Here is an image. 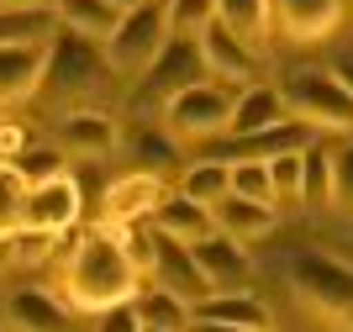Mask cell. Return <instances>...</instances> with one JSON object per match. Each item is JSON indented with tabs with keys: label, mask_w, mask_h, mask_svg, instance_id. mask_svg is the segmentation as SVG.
I'll use <instances>...</instances> for the list:
<instances>
[{
	"label": "cell",
	"mask_w": 353,
	"mask_h": 332,
	"mask_svg": "<svg viewBox=\"0 0 353 332\" xmlns=\"http://www.w3.org/2000/svg\"><path fill=\"white\" fill-rule=\"evenodd\" d=\"M27 148H32V137L21 121H0V164H16Z\"/></svg>",
	"instance_id": "836d02e7"
},
{
	"label": "cell",
	"mask_w": 353,
	"mask_h": 332,
	"mask_svg": "<svg viewBox=\"0 0 353 332\" xmlns=\"http://www.w3.org/2000/svg\"><path fill=\"white\" fill-rule=\"evenodd\" d=\"M21 206H27V179L11 164H0V243L21 232Z\"/></svg>",
	"instance_id": "f1b7e54d"
},
{
	"label": "cell",
	"mask_w": 353,
	"mask_h": 332,
	"mask_svg": "<svg viewBox=\"0 0 353 332\" xmlns=\"http://www.w3.org/2000/svg\"><path fill=\"white\" fill-rule=\"evenodd\" d=\"M179 195L211 211V206L227 195V164H221V159H195L190 169L179 174Z\"/></svg>",
	"instance_id": "484cf974"
},
{
	"label": "cell",
	"mask_w": 353,
	"mask_h": 332,
	"mask_svg": "<svg viewBox=\"0 0 353 332\" xmlns=\"http://www.w3.org/2000/svg\"><path fill=\"white\" fill-rule=\"evenodd\" d=\"M285 285L311 317H322L338 332H353V269L348 264H338L322 248H295L285 259Z\"/></svg>",
	"instance_id": "7a4b0ae2"
},
{
	"label": "cell",
	"mask_w": 353,
	"mask_h": 332,
	"mask_svg": "<svg viewBox=\"0 0 353 332\" xmlns=\"http://www.w3.org/2000/svg\"><path fill=\"white\" fill-rule=\"evenodd\" d=\"M11 169L21 174V179H27V190H32V185H48V179H59V174H63V153H59L53 143H32L27 153L11 164Z\"/></svg>",
	"instance_id": "4dcf8cb0"
},
{
	"label": "cell",
	"mask_w": 353,
	"mask_h": 332,
	"mask_svg": "<svg viewBox=\"0 0 353 332\" xmlns=\"http://www.w3.org/2000/svg\"><path fill=\"white\" fill-rule=\"evenodd\" d=\"M190 259H195V269H201V280L211 285V295H243V285L253 280L248 253H243L232 237H221V232L190 243Z\"/></svg>",
	"instance_id": "4fadbf2b"
},
{
	"label": "cell",
	"mask_w": 353,
	"mask_h": 332,
	"mask_svg": "<svg viewBox=\"0 0 353 332\" xmlns=\"http://www.w3.org/2000/svg\"><path fill=\"white\" fill-rule=\"evenodd\" d=\"M169 195V185L163 179H153V174H121L117 185L105 190V222L101 227H132V222H148L153 211H159V201Z\"/></svg>",
	"instance_id": "5bb4252c"
},
{
	"label": "cell",
	"mask_w": 353,
	"mask_h": 332,
	"mask_svg": "<svg viewBox=\"0 0 353 332\" xmlns=\"http://www.w3.org/2000/svg\"><path fill=\"white\" fill-rule=\"evenodd\" d=\"M0 332H74V311L63 306L59 290L27 285V290H16L11 301H6Z\"/></svg>",
	"instance_id": "7c38bea8"
},
{
	"label": "cell",
	"mask_w": 353,
	"mask_h": 332,
	"mask_svg": "<svg viewBox=\"0 0 353 332\" xmlns=\"http://www.w3.org/2000/svg\"><path fill=\"white\" fill-rule=\"evenodd\" d=\"M190 322H221V327H243V332H269V311L253 295H206L201 306H190Z\"/></svg>",
	"instance_id": "603a6c76"
},
{
	"label": "cell",
	"mask_w": 353,
	"mask_h": 332,
	"mask_svg": "<svg viewBox=\"0 0 353 332\" xmlns=\"http://www.w3.org/2000/svg\"><path fill=\"white\" fill-rule=\"evenodd\" d=\"M195 85H206V64H201L195 37H169V43L159 48V58L148 64L143 90L163 106V101H174L179 90H195Z\"/></svg>",
	"instance_id": "ba28073f"
},
{
	"label": "cell",
	"mask_w": 353,
	"mask_h": 332,
	"mask_svg": "<svg viewBox=\"0 0 353 332\" xmlns=\"http://www.w3.org/2000/svg\"><path fill=\"white\" fill-rule=\"evenodd\" d=\"M148 227L190 248V243H201V237H211V232H216V222H211L206 206H195V201H185L179 190H169V195L159 201V211L148 217Z\"/></svg>",
	"instance_id": "ac0fdd59"
},
{
	"label": "cell",
	"mask_w": 353,
	"mask_h": 332,
	"mask_svg": "<svg viewBox=\"0 0 353 332\" xmlns=\"http://www.w3.org/2000/svg\"><path fill=\"white\" fill-rule=\"evenodd\" d=\"M48 48H0V106H21L43 90Z\"/></svg>",
	"instance_id": "e0dca14e"
},
{
	"label": "cell",
	"mask_w": 353,
	"mask_h": 332,
	"mask_svg": "<svg viewBox=\"0 0 353 332\" xmlns=\"http://www.w3.org/2000/svg\"><path fill=\"white\" fill-rule=\"evenodd\" d=\"M332 74H338V85L353 95V58H338V69H332Z\"/></svg>",
	"instance_id": "d590c367"
},
{
	"label": "cell",
	"mask_w": 353,
	"mask_h": 332,
	"mask_svg": "<svg viewBox=\"0 0 353 332\" xmlns=\"http://www.w3.org/2000/svg\"><path fill=\"white\" fill-rule=\"evenodd\" d=\"M105 6H117V11L127 16V11H137V6H148V0H105Z\"/></svg>",
	"instance_id": "74e56055"
},
{
	"label": "cell",
	"mask_w": 353,
	"mask_h": 332,
	"mask_svg": "<svg viewBox=\"0 0 353 332\" xmlns=\"http://www.w3.org/2000/svg\"><path fill=\"white\" fill-rule=\"evenodd\" d=\"M185 332H243V327H221V322H190Z\"/></svg>",
	"instance_id": "8d00e7d4"
},
{
	"label": "cell",
	"mask_w": 353,
	"mask_h": 332,
	"mask_svg": "<svg viewBox=\"0 0 353 332\" xmlns=\"http://www.w3.org/2000/svg\"><path fill=\"white\" fill-rule=\"evenodd\" d=\"M290 116L280 106V90L274 85H253L237 95L232 106V121H227V137H253V132H269V127H285Z\"/></svg>",
	"instance_id": "44dd1931"
},
{
	"label": "cell",
	"mask_w": 353,
	"mask_h": 332,
	"mask_svg": "<svg viewBox=\"0 0 353 332\" xmlns=\"http://www.w3.org/2000/svg\"><path fill=\"white\" fill-rule=\"evenodd\" d=\"M280 90V106L295 127H306L311 137H353V95L338 85L332 69H295Z\"/></svg>",
	"instance_id": "3957f363"
},
{
	"label": "cell",
	"mask_w": 353,
	"mask_h": 332,
	"mask_svg": "<svg viewBox=\"0 0 353 332\" xmlns=\"http://www.w3.org/2000/svg\"><path fill=\"white\" fill-rule=\"evenodd\" d=\"M132 317H137V332H185L190 327V306H179L174 295L143 285L132 295Z\"/></svg>",
	"instance_id": "cb8c5ba5"
},
{
	"label": "cell",
	"mask_w": 353,
	"mask_h": 332,
	"mask_svg": "<svg viewBox=\"0 0 353 332\" xmlns=\"http://www.w3.org/2000/svg\"><path fill=\"white\" fill-rule=\"evenodd\" d=\"M59 37V11L53 6H11L0 11V48H48Z\"/></svg>",
	"instance_id": "ffe728a7"
},
{
	"label": "cell",
	"mask_w": 353,
	"mask_h": 332,
	"mask_svg": "<svg viewBox=\"0 0 353 332\" xmlns=\"http://www.w3.org/2000/svg\"><path fill=\"white\" fill-rule=\"evenodd\" d=\"M227 190L243 195V201H259V206H280L264 164H227Z\"/></svg>",
	"instance_id": "f546056e"
},
{
	"label": "cell",
	"mask_w": 353,
	"mask_h": 332,
	"mask_svg": "<svg viewBox=\"0 0 353 332\" xmlns=\"http://www.w3.org/2000/svg\"><path fill=\"white\" fill-rule=\"evenodd\" d=\"M143 290V275L121 259L117 232L111 227H85L74 259L63 264V306L69 311H85V317H101L111 306H127Z\"/></svg>",
	"instance_id": "6da1fadb"
},
{
	"label": "cell",
	"mask_w": 353,
	"mask_h": 332,
	"mask_svg": "<svg viewBox=\"0 0 353 332\" xmlns=\"http://www.w3.org/2000/svg\"><path fill=\"white\" fill-rule=\"evenodd\" d=\"M11 6H53V0H0V11H11Z\"/></svg>",
	"instance_id": "f35d334b"
},
{
	"label": "cell",
	"mask_w": 353,
	"mask_h": 332,
	"mask_svg": "<svg viewBox=\"0 0 353 332\" xmlns=\"http://www.w3.org/2000/svg\"><path fill=\"white\" fill-rule=\"evenodd\" d=\"M332 206L353 211V137L343 148H332Z\"/></svg>",
	"instance_id": "d6a6232c"
},
{
	"label": "cell",
	"mask_w": 353,
	"mask_h": 332,
	"mask_svg": "<svg viewBox=\"0 0 353 332\" xmlns=\"http://www.w3.org/2000/svg\"><path fill=\"white\" fill-rule=\"evenodd\" d=\"M101 332H137L132 301H127V306H111V311H101Z\"/></svg>",
	"instance_id": "e575fe53"
},
{
	"label": "cell",
	"mask_w": 353,
	"mask_h": 332,
	"mask_svg": "<svg viewBox=\"0 0 353 332\" xmlns=\"http://www.w3.org/2000/svg\"><path fill=\"white\" fill-rule=\"evenodd\" d=\"M295 201H306V206H332V148L322 143H311L301 148V195Z\"/></svg>",
	"instance_id": "d4e9b609"
},
{
	"label": "cell",
	"mask_w": 353,
	"mask_h": 332,
	"mask_svg": "<svg viewBox=\"0 0 353 332\" xmlns=\"http://www.w3.org/2000/svg\"><path fill=\"white\" fill-rule=\"evenodd\" d=\"M63 227H79V185H74L69 174L59 179H48V185H32L27 190V206H21V232H53Z\"/></svg>",
	"instance_id": "8fae6325"
},
{
	"label": "cell",
	"mask_w": 353,
	"mask_h": 332,
	"mask_svg": "<svg viewBox=\"0 0 353 332\" xmlns=\"http://www.w3.org/2000/svg\"><path fill=\"white\" fill-rule=\"evenodd\" d=\"M132 159H137L132 174H153V179H163V174H174L179 164H185V159H179V148L169 143L163 132H143V137L132 143ZM179 174H185V169H179Z\"/></svg>",
	"instance_id": "83f0119b"
},
{
	"label": "cell",
	"mask_w": 353,
	"mask_h": 332,
	"mask_svg": "<svg viewBox=\"0 0 353 332\" xmlns=\"http://www.w3.org/2000/svg\"><path fill=\"white\" fill-rule=\"evenodd\" d=\"M195 48H201V64H206V79H211V85L253 90L259 79H264V58L248 53V48L237 43L232 32H221L216 21H211V27L195 37Z\"/></svg>",
	"instance_id": "52a82bcc"
},
{
	"label": "cell",
	"mask_w": 353,
	"mask_h": 332,
	"mask_svg": "<svg viewBox=\"0 0 353 332\" xmlns=\"http://www.w3.org/2000/svg\"><path fill=\"white\" fill-rule=\"evenodd\" d=\"M169 43V27H163V6L148 0L137 11H127L117 21V32L101 43V58H105V74H121V79H143L148 64L159 58V48Z\"/></svg>",
	"instance_id": "5b68a950"
},
{
	"label": "cell",
	"mask_w": 353,
	"mask_h": 332,
	"mask_svg": "<svg viewBox=\"0 0 353 332\" xmlns=\"http://www.w3.org/2000/svg\"><path fill=\"white\" fill-rule=\"evenodd\" d=\"M105 79V58L95 43L74 37V32H59L48 43V69H43V90L53 101H63L74 111V101H90L95 85Z\"/></svg>",
	"instance_id": "8992f818"
},
{
	"label": "cell",
	"mask_w": 353,
	"mask_h": 332,
	"mask_svg": "<svg viewBox=\"0 0 353 332\" xmlns=\"http://www.w3.org/2000/svg\"><path fill=\"white\" fill-rule=\"evenodd\" d=\"M216 27L232 32L248 53L269 58V37H274V0H216Z\"/></svg>",
	"instance_id": "2e32d148"
},
{
	"label": "cell",
	"mask_w": 353,
	"mask_h": 332,
	"mask_svg": "<svg viewBox=\"0 0 353 332\" xmlns=\"http://www.w3.org/2000/svg\"><path fill=\"white\" fill-rule=\"evenodd\" d=\"M348 11V0H274V27L290 43H322L332 37Z\"/></svg>",
	"instance_id": "9a60e30c"
},
{
	"label": "cell",
	"mask_w": 353,
	"mask_h": 332,
	"mask_svg": "<svg viewBox=\"0 0 353 332\" xmlns=\"http://www.w3.org/2000/svg\"><path fill=\"white\" fill-rule=\"evenodd\" d=\"M264 169H269V185H274V201H295L301 195V153H274Z\"/></svg>",
	"instance_id": "1f68e13d"
},
{
	"label": "cell",
	"mask_w": 353,
	"mask_h": 332,
	"mask_svg": "<svg viewBox=\"0 0 353 332\" xmlns=\"http://www.w3.org/2000/svg\"><path fill=\"white\" fill-rule=\"evenodd\" d=\"M169 37H201L216 21V0H159Z\"/></svg>",
	"instance_id": "4316f807"
},
{
	"label": "cell",
	"mask_w": 353,
	"mask_h": 332,
	"mask_svg": "<svg viewBox=\"0 0 353 332\" xmlns=\"http://www.w3.org/2000/svg\"><path fill=\"white\" fill-rule=\"evenodd\" d=\"M53 11H59V32H74V37H85V43H95V48H101L121 21V11L105 6V0H53Z\"/></svg>",
	"instance_id": "7402d4cb"
},
{
	"label": "cell",
	"mask_w": 353,
	"mask_h": 332,
	"mask_svg": "<svg viewBox=\"0 0 353 332\" xmlns=\"http://www.w3.org/2000/svg\"><path fill=\"white\" fill-rule=\"evenodd\" d=\"M148 285L163 290V295H174L179 306H201L211 295V285L201 280V269H195L190 248L174 243V237H163V232H153V269H148Z\"/></svg>",
	"instance_id": "9c48e42d"
},
{
	"label": "cell",
	"mask_w": 353,
	"mask_h": 332,
	"mask_svg": "<svg viewBox=\"0 0 353 332\" xmlns=\"http://www.w3.org/2000/svg\"><path fill=\"white\" fill-rule=\"evenodd\" d=\"M243 90L227 85H195L179 90L174 101H163V137L169 143H211V137H227V121H232V106Z\"/></svg>",
	"instance_id": "277c9868"
},
{
	"label": "cell",
	"mask_w": 353,
	"mask_h": 332,
	"mask_svg": "<svg viewBox=\"0 0 353 332\" xmlns=\"http://www.w3.org/2000/svg\"><path fill=\"white\" fill-rule=\"evenodd\" d=\"M117 116L101 111V106H74L59 116V132H53V148L63 159H105L117 148Z\"/></svg>",
	"instance_id": "30bf717a"
},
{
	"label": "cell",
	"mask_w": 353,
	"mask_h": 332,
	"mask_svg": "<svg viewBox=\"0 0 353 332\" xmlns=\"http://www.w3.org/2000/svg\"><path fill=\"white\" fill-rule=\"evenodd\" d=\"M211 222H216L221 237H232L237 248L253 243V237H264V232H274V206H259V201H243V195H221L216 206H211Z\"/></svg>",
	"instance_id": "d6986e66"
}]
</instances>
